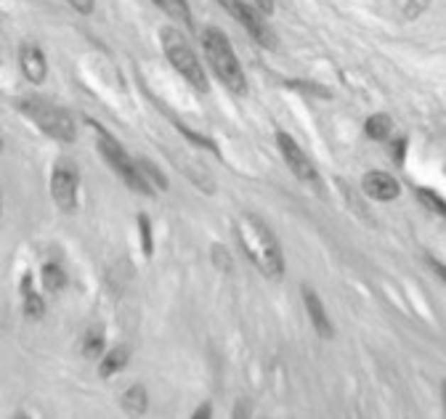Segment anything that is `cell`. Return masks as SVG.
<instances>
[{
    "instance_id": "1",
    "label": "cell",
    "mask_w": 446,
    "mask_h": 419,
    "mask_svg": "<svg viewBox=\"0 0 446 419\" xmlns=\"http://www.w3.org/2000/svg\"><path fill=\"white\" fill-rule=\"evenodd\" d=\"M234 234L242 244L244 255L253 260L258 271L268 279H282L284 276V255L276 241L274 231L266 226L263 220L253 212H242L234 220Z\"/></svg>"
},
{
    "instance_id": "2",
    "label": "cell",
    "mask_w": 446,
    "mask_h": 419,
    "mask_svg": "<svg viewBox=\"0 0 446 419\" xmlns=\"http://www.w3.org/2000/svg\"><path fill=\"white\" fill-rule=\"evenodd\" d=\"M202 48H205V56H207L210 70L215 72V77L229 90H234V93H244V90H247L244 70H242V64H239L236 50H234L232 43H229V38H226L221 30L207 27V30L202 32Z\"/></svg>"
},
{
    "instance_id": "3",
    "label": "cell",
    "mask_w": 446,
    "mask_h": 419,
    "mask_svg": "<svg viewBox=\"0 0 446 419\" xmlns=\"http://www.w3.org/2000/svg\"><path fill=\"white\" fill-rule=\"evenodd\" d=\"M93 128H96V146H99V154H102L104 162L117 173V178L131 191H136V194L152 197L154 189L149 186V180L143 178L138 162L131 160V154L122 149V143L114 138V136H109V133L104 128H99V125H93Z\"/></svg>"
},
{
    "instance_id": "4",
    "label": "cell",
    "mask_w": 446,
    "mask_h": 419,
    "mask_svg": "<svg viewBox=\"0 0 446 419\" xmlns=\"http://www.w3.org/2000/svg\"><path fill=\"white\" fill-rule=\"evenodd\" d=\"M160 43H163V53L168 56L173 70L178 72L192 88L205 93V90H207V72H205L200 56H197L194 48L189 45V40H186L175 27H165V30L160 32Z\"/></svg>"
},
{
    "instance_id": "5",
    "label": "cell",
    "mask_w": 446,
    "mask_h": 419,
    "mask_svg": "<svg viewBox=\"0 0 446 419\" xmlns=\"http://www.w3.org/2000/svg\"><path fill=\"white\" fill-rule=\"evenodd\" d=\"M21 114L40 130L43 136H48L53 141H61V143H72L77 138V125L72 120L67 111L51 104V101L43 99H24L19 104Z\"/></svg>"
},
{
    "instance_id": "6",
    "label": "cell",
    "mask_w": 446,
    "mask_h": 419,
    "mask_svg": "<svg viewBox=\"0 0 446 419\" xmlns=\"http://www.w3.org/2000/svg\"><path fill=\"white\" fill-rule=\"evenodd\" d=\"M221 6L232 19H236L242 24V30L253 38L261 48H276V35L271 30V24H266V13L258 11L255 3H247V0H218Z\"/></svg>"
},
{
    "instance_id": "7",
    "label": "cell",
    "mask_w": 446,
    "mask_h": 419,
    "mask_svg": "<svg viewBox=\"0 0 446 419\" xmlns=\"http://www.w3.org/2000/svg\"><path fill=\"white\" fill-rule=\"evenodd\" d=\"M77 191H80V170L70 160H59L51 173V200L53 205L72 215L77 210Z\"/></svg>"
},
{
    "instance_id": "8",
    "label": "cell",
    "mask_w": 446,
    "mask_h": 419,
    "mask_svg": "<svg viewBox=\"0 0 446 419\" xmlns=\"http://www.w3.org/2000/svg\"><path fill=\"white\" fill-rule=\"evenodd\" d=\"M276 149L282 154V160L287 162V168L293 170L295 178L308 183V186H319V173H316L314 162L308 160V154L300 149V143L290 133H284V130L276 133Z\"/></svg>"
},
{
    "instance_id": "9",
    "label": "cell",
    "mask_w": 446,
    "mask_h": 419,
    "mask_svg": "<svg viewBox=\"0 0 446 419\" xmlns=\"http://www.w3.org/2000/svg\"><path fill=\"white\" fill-rule=\"evenodd\" d=\"M361 189L369 200H377V202H391L396 200L398 194H401V186H398V180L393 175H388L383 170H369L361 180Z\"/></svg>"
},
{
    "instance_id": "10",
    "label": "cell",
    "mask_w": 446,
    "mask_h": 419,
    "mask_svg": "<svg viewBox=\"0 0 446 419\" xmlns=\"http://www.w3.org/2000/svg\"><path fill=\"white\" fill-rule=\"evenodd\" d=\"M19 67L21 75L32 82V85H40L48 75V61H45V53L40 50V45L35 43H24L19 50Z\"/></svg>"
},
{
    "instance_id": "11",
    "label": "cell",
    "mask_w": 446,
    "mask_h": 419,
    "mask_svg": "<svg viewBox=\"0 0 446 419\" xmlns=\"http://www.w3.org/2000/svg\"><path fill=\"white\" fill-rule=\"evenodd\" d=\"M303 303H305V310H308V319H311V324H314V330L325 339L332 337L334 334L332 324H330V316H327V310H325V305H322L319 295H316L314 290L303 287Z\"/></svg>"
},
{
    "instance_id": "12",
    "label": "cell",
    "mask_w": 446,
    "mask_h": 419,
    "mask_svg": "<svg viewBox=\"0 0 446 419\" xmlns=\"http://www.w3.org/2000/svg\"><path fill=\"white\" fill-rule=\"evenodd\" d=\"M19 290H21V308H24V316H27V319H40L43 313H45V300L35 290V281H32L30 271L21 276Z\"/></svg>"
},
{
    "instance_id": "13",
    "label": "cell",
    "mask_w": 446,
    "mask_h": 419,
    "mask_svg": "<svg viewBox=\"0 0 446 419\" xmlns=\"http://www.w3.org/2000/svg\"><path fill=\"white\" fill-rule=\"evenodd\" d=\"M128 361H131L128 348H111L109 353H104L102 356V364H99V377L102 379L114 377L117 371H122L125 366H128Z\"/></svg>"
},
{
    "instance_id": "14",
    "label": "cell",
    "mask_w": 446,
    "mask_h": 419,
    "mask_svg": "<svg viewBox=\"0 0 446 419\" xmlns=\"http://www.w3.org/2000/svg\"><path fill=\"white\" fill-rule=\"evenodd\" d=\"M40 281H43V290L45 292L59 295V292L67 287V271L61 268L59 263H45L40 271Z\"/></svg>"
},
{
    "instance_id": "15",
    "label": "cell",
    "mask_w": 446,
    "mask_h": 419,
    "mask_svg": "<svg viewBox=\"0 0 446 419\" xmlns=\"http://www.w3.org/2000/svg\"><path fill=\"white\" fill-rule=\"evenodd\" d=\"M122 409L128 411V414H143L146 411V406H149V396H146V390H143V385H131V388L122 393Z\"/></svg>"
},
{
    "instance_id": "16",
    "label": "cell",
    "mask_w": 446,
    "mask_h": 419,
    "mask_svg": "<svg viewBox=\"0 0 446 419\" xmlns=\"http://www.w3.org/2000/svg\"><path fill=\"white\" fill-rule=\"evenodd\" d=\"M391 130H393V120H391L388 114H372V117L364 122L366 138H372V141L391 138Z\"/></svg>"
},
{
    "instance_id": "17",
    "label": "cell",
    "mask_w": 446,
    "mask_h": 419,
    "mask_svg": "<svg viewBox=\"0 0 446 419\" xmlns=\"http://www.w3.org/2000/svg\"><path fill=\"white\" fill-rule=\"evenodd\" d=\"M104 345H107V342H104V332L91 330L82 337V356H85V359H102Z\"/></svg>"
},
{
    "instance_id": "18",
    "label": "cell",
    "mask_w": 446,
    "mask_h": 419,
    "mask_svg": "<svg viewBox=\"0 0 446 419\" xmlns=\"http://www.w3.org/2000/svg\"><path fill=\"white\" fill-rule=\"evenodd\" d=\"M417 200L423 202L430 212H436V215H444L446 218V200L441 197V194H436V191H430V189H417Z\"/></svg>"
},
{
    "instance_id": "19",
    "label": "cell",
    "mask_w": 446,
    "mask_h": 419,
    "mask_svg": "<svg viewBox=\"0 0 446 419\" xmlns=\"http://www.w3.org/2000/svg\"><path fill=\"white\" fill-rule=\"evenodd\" d=\"M138 234H141V252L146 258H152L154 252V234H152V220L146 215H138Z\"/></svg>"
},
{
    "instance_id": "20",
    "label": "cell",
    "mask_w": 446,
    "mask_h": 419,
    "mask_svg": "<svg viewBox=\"0 0 446 419\" xmlns=\"http://www.w3.org/2000/svg\"><path fill=\"white\" fill-rule=\"evenodd\" d=\"M136 162H138V168H141L143 178L149 180V186H152V189H168V180H165V175L157 168H154L152 162H146V160H136Z\"/></svg>"
},
{
    "instance_id": "21",
    "label": "cell",
    "mask_w": 446,
    "mask_h": 419,
    "mask_svg": "<svg viewBox=\"0 0 446 419\" xmlns=\"http://www.w3.org/2000/svg\"><path fill=\"white\" fill-rule=\"evenodd\" d=\"M165 9H170L178 19L186 21V27H192V11H189L186 0H165Z\"/></svg>"
},
{
    "instance_id": "22",
    "label": "cell",
    "mask_w": 446,
    "mask_h": 419,
    "mask_svg": "<svg viewBox=\"0 0 446 419\" xmlns=\"http://www.w3.org/2000/svg\"><path fill=\"white\" fill-rule=\"evenodd\" d=\"M425 9H428V0H409L404 9V16L406 19H417Z\"/></svg>"
},
{
    "instance_id": "23",
    "label": "cell",
    "mask_w": 446,
    "mask_h": 419,
    "mask_svg": "<svg viewBox=\"0 0 446 419\" xmlns=\"http://www.w3.org/2000/svg\"><path fill=\"white\" fill-rule=\"evenodd\" d=\"M67 3H70L77 13H93V9H96V3H93V0H67Z\"/></svg>"
},
{
    "instance_id": "24",
    "label": "cell",
    "mask_w": 446,
    "mask_h": 419,
    "mask_svg": "<svg viewBox=\"0 0 446 419\" xmlns=\"http://www.w3.org/2000/svg\"><path fill=\"white\" fill-rule=\"evenodd\" d=\"M404 157H406V138H398L393 143V160L401 165V162H404Z\"/></svg>"
},
{
    "instance_id": "25",
    "label": "cell",
    "mask_w": 446,
    "mask_h": 419,
    "mask_svg": "<svg viewBox=\"0 0 446 419\" xmlns=\"http://www.w3.org/2000/svg\"><path fill=\"white\" fill-rule=\"evenodd\" d=\"M258 11H263V13H274V0H253Z\"/></svg>"
},
{
    "instance_id": "26",
    "label": "cell",
    "mask_w": 446,
    "mask_h": 419,
    "mask_svg": "<svg viewBox=\"0 0 446 419\" xmlns=\"http://www.w3.org/2000/svg\"><path fill=\"white\" fill-rule=\"evenodd\" d=\"M430 268L436 271L438 276H441V279L446 281V266H444V263H438V260H430Z\"/></svg>"
},
{
    "instance_id": "27",
    "label": "cell",
    "mask_w": 446,
    "mask_h": 419,
    "mask_svg": "<svg viewBox=\"0 0 446 419\" xmlns=\"http://www.w3.org/2000/svg\"><path fill=\"white\" fill-rule=\"evenodd\" d=\"M197 419H202V417H210V403H202V409L194 414Z\"/></svg>"
},
{
    "instance_id": "28",
    "label": "cell",
    "mask_w": 446,
    "mask_h": 419,
    "mask_svg": "<svg viewBox=\"0 0 446 419\" xmlns=\"http://www.w3.org/2000/svg\"><path fill=\"white\" fill-rule=\"evenodd\" d=\"M441 398H444V409H446V382H444V388H441Z\"/></svg>"
},
{
    "instance_id": "29",
    "label": "cell",
    "mask_w": 446,
    "mask_h": 419,
    "mask_svg": "<svg viewBox=\"0 0 446 419\" xmlns=\"http://www.w3.org/2000/svg\"><path fill=\"white\" fill-rule=\"evenodd\" d=\"M0 212H3V197H0Z\"/></svg>"
}]
</instances>
